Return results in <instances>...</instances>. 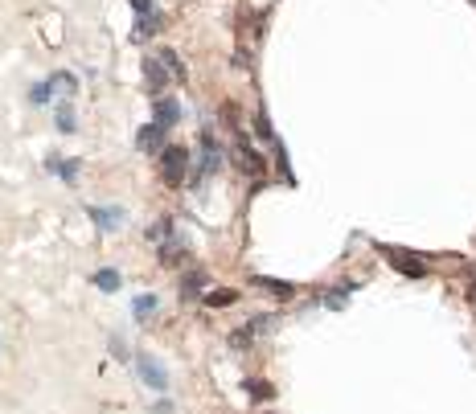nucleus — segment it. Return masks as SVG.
<instances>
[{
  "mask_svg": "<svg viewBox=\"0 0 476 414\" xmlns=\"http://www.w3.org/2000/svg\"><path fill=\"white\" fill-rule=\"evenodd\" d=\"M181 259H185V246H181V242H168V246H160V263H164V267H177Z\"/></svg>",
  "mask_w": 476,
  "mask_h": 414,
  "instance_id": "4468645a",
  "label": "nucleus"
},
{
  "mask_svg": "<svg viewBox=\"0 0 476 414\" xmlns=\"http://www.w3.org/2000/svg\"><path fill=\"white\" fill-rule=\"evenodd\" d=\"M49 86H58V90H66V94H74V90H78V78L62 70V74H53V78H49Z\"/></svg>",
  "mask_w": 476,
  "mask_h": 414,
  "instance_id": "f3484780",
  "label": "nucleus"
},
{
  "mask_svg": "<svg viewBox=\"0 0 476 414\" xmlns=\"http://www.w3.org/2000/svg\"><path fill=\"white\" fill-rule=\"evenodd\" d=\"M177 119H181V107H177V99H168V94H164V99H156V123L168 131Z\"/></svg>",
  "mask_w": 476,
  "mask_h": 414,
  "instance_id": "6e6552de",
  "label": "nucleus"
},
{
  "mask_svg": "<svg viewBox=\"0 0 476 414\" xmlns=\"http://www.w3.org/2000/svg\"><path fill=\"white\" fill-rule=\"evenodd\" d=\"M201 152H205V160H201V177H205V172H218V168H222V148L214 144L210 131H201Z\"/></svg>",
  "mask_w": 476,
  "mask_h": 414,
  "instance_id": "39448f33",
  "label": "nucleus"
},
{
  "mask_svg": "<svg viewBox=\"0 0 476 414\" xmlns=\"http://www.w3.org/2000/svg\"><path fill=\"white\" fill-rule=\"evenodd\" d=\"M201 287H205V275H201V271H189V275L181 279V296H185V300L201 296Z\"/></svg>",
  "mask_w": 476,
  "mask_h": 414,
  "instance_id": "9b49d317",
  "label": "nucleus"
},
{
  "mask_svg": "<svg viewBox=\"0 0 476 414\" xmlns=\"http://www.w3.org/2000/svg\"><path fill=\"white\" fill-rule=\"evenodd\" d=\"M58 131H66V135H70V131H78V127H74V111H70V103H62V107H58Z\"/></svg>",
  "mask_w": 476,
  "mask_h": 414,
  "instance_id": "a211bd4d",
  "label": "nucleus"
},
{
  "mask_svg": "<svg viewBox=\"0 0 476 414\" xmlns=\"http://www.w3.org/2000/svg\"><path fill=\"white\" fill-rule=\"evenodd\" d=\"M234 300H238V292H230V287H218V292H210V296H205V304H210V308H226V304H234Z\"/></svg>",
  "mask_w": 476,
  "mask_h": 414,
  "instance_id": "dca6fc26",
  "label": "nucleus"
},
{
  "mask_svg": "<svg viewBox=\"0 0 476 414\" xmlns=\"http://www.w3.org/2000/svg\"><path fill=\"white\" fill-rule=\"evenodd\" d=\"M136 370H140V378L148 382V390H156V394H164V390H168V374L160 370V361H156V357L136 353Z\"/></svg>",
  "mask_w": 476,
  "mask_h": 414,
  "instance_id": "f03ea898",
  "label": "nucleus"
},
{
  "mask_svg": "<svg viewBox=\"0 0 476 414\" xmlns=\"http://www.w3.org/2000/svg\"><path fill=\"white\" fill-rule=\"evenodd\" d=\"M156 312V296H140L136 300V316H152Z\"/></svg>",
  "mask_w": 476,
  "mask_h": 414,
  "instance_id": "412c9836",
  "label": "nucleus"
},
{
  "mask_svg": "<svg viewBox=\"0 0 476 414\" xmlns=\"http://www.w3.org/2000/svg\"><path fill=\"white\" fill-rule=\"evenodd\" d=\"M90 222L99 226V230H119V222H123V209H107V205H90Z\"/></svg>",
  "mask_w": 476,
  "mask_h": 414,
  "instance_id": "423d86ee",
  "label": "nucleus"
},
{
  "mask_svg": "<svg viewBox=\"0 0 476 414\" xmlns=\"http://www.w3.org/2000/svg\"><path fill=\"white\" fill-rule=\"evenodd\" d=\"M127 4H131L140 16H156V4H152V0H127Z\"/></svg>",
  "mask_w": 476,
  "mask_h": 414,
  "instance_id": "5701e85b",
  "label": "nucleus"
},
{
  "mask_svg": "<svg viewBox=\"0 0 476 414\" xmlns=\"http://www.w3.org/2000/svg\"><path fill=\"white\" fill-rule=\"evenodd\" d=\"M152 414H173V406H168V402H156V411Z\"/></svg>",
  "mask_w": 476,
  "mask_h": 414,
  "instance_id": "b1692460",
  "label": "nucleus"
},
{
  "mask_svg": "<svg viewBox=\"0 0 476 414\" xmlns=\"http://www.w3.org/2000/svg\"><path fill=\"white\" fill-rule=\"evenodd\" d=\"M255 283L267 287V292H275V296H292V292H296L292 283H284V279H267V275H255Z\"/></svg>",
  "mask_w": 476,
  "mask_h": 414,
  "instance_id": "2eb2a0df",
  "label": "nucleus"
},
{
  "mask_svg": "<svg viewBox=\"0 0 476 414\" xmlns=\"http://www.w3.org/2000/svg\"><path fill=\"white\" fill-rule=\"evenodd\" d=\"M136 144H140V152H164V127H160V123H148V127H140Z\"/></svg>",
  "mask_w": 476,
  "mask_h": 414,
  "instance_id": "20e7f679",
  "label": "nucleus"
},
{
  "mask_svg": "<svg viewBox=\"0 0 476 414\" xmlns=\"http://www.w3.org/2000/svg\"><path fill=\"white\" fill-rule=\"evenodd\" d=\"M349 292H353V287H337V292H333L325 304H329V308H345V296H349Z\"/></svg>",
  "mask_w": 476,
  "mask_h": 414,
  "instance_id": "4be33fe9",
  "label": "nucleus"
},
{
  "mask_svg": "<svg viewBox=\"0 0 476 414\" xmlns=\"http://www.w3.org/2000/svg\"><path fill=\"white\" fill-rule=\"evenodd\" d=\"M238 164H242V172H263V156L247 140H238Z\"/></svg>",
  "mask_w": 476,
  "mask_h": 414,
  "instance_id": "1a4fd4ad",
  "label": "nucleus"
},
{
  "mask_svg": "<svg viewBox=\"0 0 476 414\" xmlns=\"http://www.w3.org/2000/svg\"><path fill=\"white\" fill-rule=\"evenodd\" d=\"M156 62H160V66H164V70H168V78H177V82H181V78H185V66H181V57H177V53H173V49H164V53H160V57H156Z\"/></svg>",
  "mask_w": 476,
  "mask_h": 414,
  "instance_id": "f8f14e48",
  "label": "nucleus"
},
{
  "mask_svg": "<svg viewBox=\"0 0 476 414\" xmlns=\"http://www.w3.org/2000/svg\"><path fill=\"white\" fill-rule=\"evenodd\" d=\"M95 287H103V292H119V271H111V267L95 271Z\"/></svg>",
  "mask_w": 476,
  "mask_h": 414,
  "instance_id": "ddd939ff",
  "label": "nucleus"
},
{
  "mask_svg": "<svg viewBox=\"0 0 476 414\" xmlns=\"http://www.w3.org/2000/svg\"><path fill=\"white\" fill-rule=\"evenodd\" d=\"M185 172H189V152L177 148V144H168V148L160 152V177H164L168 185H181Z\"/></svg>",
  "mask_w": 476,
  "mask_h": 414,
  "instance_id": "f257e3e1",
  "label": "nucleus"
},
{
  "mask_svg": "<svg viewBox=\"0 0 476 414\" xmlns=\"http://www.w3.org/2000/svg\"><path fill=\"white\" fill-rule=\"evenodd\" d=\"M49 94H53V86H49V82H37V86H33V94H29V99H33V103H37V107H41V103H49Z\"/></svg>",
  "mask_w": 476,
  "mask_h": 414,
  "instance_id": "aec40b11",
  "label": "nucleus"
},
{
  "mask_svg": "<svg viewBox=\"0 0 476 414\" xmlns=\"http://www.w3.org/2000/svg\"><path fill=\"white\" fill-rule=\"evenodd\" d=\"M382 255H386V263H390V267H399V271H403V275H411V279L427 275V263H415V255H407V250H390V246H382Z\"/></svg>",
  "mask_w": 476,
  "mask_h": 414,
  "instance_id": "7ed1b4c3",
  "label": "nucleus"
},
{
  "mask_svg": "<svg viewBox=\"0 0 476 414\" xmlns=\"http://www.w3.org/2000/svg\"><path fill=\"white\" fill-rule=\"evenodd\" d=\"M144 78H148V86L156 90V99H160V90L168 86V70H164L156 57H148V62H144Z\"/></svg>",
  "mask_w": 476,
  "mask_h": 414,
  "instance_id": "0eeeda50",
  "label": "nucleus"
},
{
  "mask_svg": "<svg viewBox=\"0 0 476 414\" xmlns=\"http://www.w3.org/2000/svg\"><path fill=\"white\" fill-rule=\"evenodd\" d=\"M473 4H476V0H473Z\"/></svg>",
  "mask_w": 476,
  "mask_h": 414,
  "instance_id": "393cba45",
  "label": "nucleus"
},
{
  "mask_svg": "<svg viewBox=\"0 0 476 414\" xmlns=\"http://www.w3.org/2000/svg\"><path fill=\"white\" fill-rule=\"evenodd\" d=\"M45 168H49V172H58V177H66V181H74V177H78V160H62V156H49V160H45Z\"/></svg>",
  "mask_w": 476,
  "mask_h": 414,
  "instance_id": "9d476101",
  "label": "nucleus"
},
{
  "mask_svg": "<svg viewBox=\"0 0 476 414\" xmlns=\"http://www.w3.org/2000/svg\"><path fill=\"white\" fill-rule=\"evenodd\" d=\"M247 390H251V398H275L271 382H247Z\"/></svg>",
  "mask_w": 476,
  "mask_h": 414,
  "instance_id": "6ab92c4d",
  "label": "nucleus"
}]
</instances>
